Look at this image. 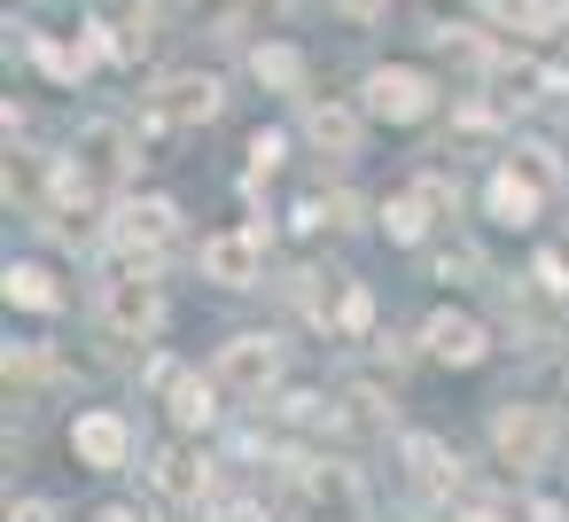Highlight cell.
Instances as JSON below:
<instances>
[{
    "mask_svg": "<svg viewBox=\"0 0 569 522\" xmlns=\"http://www.w3.org/2000/svg\"><path fill=\"white\" fill-rule=\"evenodd\" d=\"M429 110H437V79H429V71H413V63L367 71V118H382V126H421Z\"/></svg>",
    "mask_w": 569,
    "mask_h": 522,
    "instance_id": "obj_1",
    "label": "cell"
},
{
    "mask_svg": "<svg viewBox=\"0 0 569 522\" xmlns=\"http://www.w3.org/2000/svg\"><path fill=\"white\" fill-rule=\"evenodd\" d=\"M491 452H499L515 475L546 468V452H553V413H546V405H499V421H491Z\"/></svg>",
    "mask_w": 569,
    "mask_h": 522,
    "instance_id": "obj_2",
    "label": "cell"
},
{
    "mask_svg": "<svg viewBox=\"0 0 569 522\" xmlns=\"http://www.w3.org/2000/svg\"><path fill=\"white\" fill-rule=\"evenodd\" d=\"M219 382L242 390V398H266L281 382V343L273 335H227L219 343Z\"/></svg>",
    "mask_w": 569,
    "mask_h": 522,
    "instance_id": "obj_3",
    "label": "cell"
},
{
    "mask_svg": "<svg viewBox=\"0 0 569 522\" xmlns=\"http://www.w3.org/2000/svg\"><path fill=\"white\" fill-rule=\"evenodd\" d=\"M196 265H203V281H219V289H258V273H266V242L242 234V227H227V234L203 242Z\"/></svg>",
    "mask_w": 569,
    "mask_h": 522,
    "instance_id": "obj_4",
    "label": "cell"
},
{
    "mask_svg": "<svg viewBox=\"0 0 569 522\" xmlns=\"http://www.w3.org/2000/svg\"><path fill=\"white\" fill-rule=\"evenodd\" d=\"M421 351H429L437 367H483V359H491V335H483L476 312H437V320L421 328Z\"/></svg>",
    "mask_w": 569,
    "mask_h": 522,
    "instance_id": "obj_5",
    "label": "cell"
},
{
    "mask_svg": "<svg viewBox=\"0 0 569 522\" xmlns=\"http://www.w3.org/2000/svg\"><path fill=\"white\" fill-rule=\"evenodd\" d=\"M126 452H133V429L118 421V413H79L71 421V460L79 468H94V475H110V468H126Z\"/></svg>",
    "mask_w": 569,
    "mask_h": 522,
    "instance_id": "obj_6",
    "label": "cell"
},
{
    "mask_svg": "<svg viewBox=\"0 0 569 522\" xmlns=\"http://www.w3.org/2000/svg\"><path fill=\"white\" fill-rule=\"evenodd\" d=\"M211 118H219V79H196V71L164 79V94H157V126L196 133V126H211Z\"/></svg>",
    "mask_w": 569,
    "mask_h": 522,
    "instance_id": "obj_7",
    "label": "cell"
},
{
    "mask_svg": "<svg viewBox=\"0 0 569 522\" xmlns=\"http://www.w3.org/2000/svg\"><path fill=\"white\" fill-rule=\"evenodd\" d=\"M157 312H164V297H157V281H149V273H118V281H110V297H102V320H110L118 335H133V343L157 328Z\"/></svg>",
    "mask_w": 569,
    "mask_h": 522,
    "instance_id": "obj_8",
    "label": "cell"
},
{
    "mask_svg": "<svg viewBox=\"0 0 569 522\" xmlns=\"http://www.w3.org/2000/svg\"><path fill=\"white\" fill-rule=\"evenodd\" d=\"M157 382H164V413H172V429L180 436H196V429H211V382L203 374H172V367H157Z\"/></svg>",
    "mask_w": 569,
    "mask_h": 522,
    "instance_id": "obj_9",
    "label": "cell"
},
{
    "mask_svg": "<svg viewBox=\"0 0 569 522\" xmlns=\"http://www.w3.org/2000/svg\"><path fill=\"white\" fill-rule=\"evenodd\" d=\"M483 203H491V219H499V227H530V219H538V180H530V172H515V164H499V172H491V188H483Z\"/></svg>",
    "mask_w": 569,
    "mask_h": 522,
    "instance_id": "obj_10",
    "label": "cell"
},
{
    "mask_svg": "<svg viewBox=\"0 0 569 522\" xmlns=\"http://www.w3.org/2000/svg\"><path fill=\"white\" fill-rule=\"evenodd\" d=\"M305 141H312L320 157H359V110L312 102V110H305Z\"/></svg>",
    "mask_w": 569,
    "mask_h": 522,
    "instance_id": "obj_11",
    "label": "cell"
},
{
    "mask_svg": "<svg viewBox=\"0 0 569 522\" xmlns=\"http://www.w3.org/2000/svg\"><path fill=\"white\" fill-rule=\"evenodd\" d=\"M149 483L164 491V499H203V483H211V468L188 452V444H164L157 452V468H149Z\"/></svg>",
    "mask_w": 569,
    "mask_h": 522,
    "instance_id": "obj_12",
    "label": "cell"
},
{
    "mask_svg": "<svg viewBox=\"0 0 569 522\" xmlns=\"http://www.w3.org/2000/svg\"><path fill=\"white\" fill-rule=\"evenodd\" d=\"M172 219H180V211H172L164 195H149V203H126V211H118V242H126V250H157V242L172 234Z\"/></svg>",
    "mask_w": 569,
    "mask_h": 522,
    "instance_id": "obj_13",
    "label": "cell"
},
{
    "mask_svg": "<svg viewBox=\"0 0 569 522\" xmlns=\"http://www.w3.org/2000/svg\"><path fill=\"white\" fill-rule=\"evenodd\" d=\"M0 289H9V304H17V312H56V304H63L56 273H48V265H32V258L0 273Z\"/></svg>",
    "mask_w": 569,
    "mask_h": 522,
    "instance_id": "obj_14",
    "label": "cell"
},
{
    "mask_svg": "<svg viewBox=\"0 0 569 522\" xmlns=\"http://www.w3.org/2000/svg\"><path fill=\"white\" fill-rule=\"evenodd\" d=\"M79 164L94 172V188L126 180V133H118V126H87V133H79Z\"/></svg>",
    "mask_w": 569,
    "mask_h": 522,
    "instance_id": "obj_15",
    "label": "cell"
},
{
    "mask_svg": "<svg viewBox=\"0 0 569 522\" xmlns=\"http://www.w3.org/2000/svg\"><path fill=\"white\" fill-rule=\"evenodd\" d=\"M250 71H258V87H273V94H305V56H297L289 40H266V48L250 56Z\"/></svg>",
    "mask_w": 569,
    "mask_h": 522,
    "instance_id": "obj_16",
    "label": "cell"
},
{
    "mask_svg": "<svg viewBox=\"0 0 569 522\" xmlns=\"http://www.w3.org/2000/svg\"><path fill=\"white\" fill-rule=\"evenodd\" d=\"M429 211H445V203L429 195V180H421L413 195H398V203H382V227H390V242H421V234H429Z\"/></svg>",
    "mask_w": 569,
    "mask_h": 522,
    "instance_id": "obj_17",
    "label": "cell"
},
{
    "mask_svg": "<svg viewBox=\"0 0 569 522\" xmlns=\"http://www.w3.org/2000/svg\"><path fill=\"white\" fill-rule=\"evenodd\" d=\"M491 24H515V32H546L561 17V0H483Z\"/></svg>",
    "mask_w": 569,
    "mask_h": 522,
    "instance_id": "obj_18",
    "label": "cell"
},
{
    "mask_svg": "<svg viewBox=\"0 0 569 522\" xmlns=\"http://www.w3.org/2000/svg\"><path fill=\"white\" fill-rule=\"evenodd\" d=\"M406 468H413V483H421V491H445V483H452V468H445V444H437V436H406Z\"/></svg>",
    "mask_w": 569,
    "mask_h": 522,
    "instance_id": "obj_19",
    "label": "cell"
},
{
    "mask_svg": "<svg viewBox=\"0 0 569 522\" xmlns=\"http://www.w3.org/2000/svg\"><path fill=\"white\" fill-rule=\"evenodd\" d=\"M367 320H375V297H367L359 281H343V297H336V320H328V328H343V335H359Z\"/></svg>",
    "mask_w": 569,
    "mask_h": 522,
    "instance_id": "obj_20",
    "label": "cell"
},
{
    "mask_svg": "<svg viewBox=\"0 0 569 522\" xmlns=\"http://www.w3.org/2000/svg\"><path fill=\"white\" fill-rule=\"evenodd\" d=\"M273 164H281V133H258L250 141V172H273Z\"/></svg>",
    "mask_w": 569,
    "mask_h": 522,
    "instance_id": "obj_21",
    "label": "cell"
},
{
    "mask_svg": "<svg viewBox=\"0 0 569 522\" xmlns=\"http://www.w3.org/2000/svg\"><path fill=\"white\" fill-rule=\"evenodd\" d=\"M538 281H546L553 297H569V265H561V258H538Z\"/></svg>",
    "mask_w": 569,
    "mask_h": 522,
    "instance_id": "obj_22",
    "label": "cell"
},
{
    "mask_svg": "<svg viewBox=\"0 0 569 522\" xmlns=\"http://www.w3.org/2000/svg\"><path fill=\"white\" fill-rule=\"evenodd\" d=\"M9 522H56V506H48V499H17Z\"/></svg>",
    "mask_w": 569,
    "mask_h": 522,
    "instance_id": "obj_23",
    "label": "cell"
},
{
    "mask_svg": "<svg viewBox=\"0 0 569 522\" xmlns=\"http://www.w3.org/2000/svg\"><path fill=\"white\" fill-rule=\"evenodd\" d=\"M94 522H133V514H126V506H102V514H94Z\"/></svg>",
    "mask_w": 569,
    "mask_h": 522,
    "instance_id": "obj_24",
    "label": "cell"
},
{
    "mask_svg": "<svg viewBox=\"0 0 569 522\" xmlns=\"http://www.w3.org/2000/svg\"><path fill=\"white\" fill-rule=\"evenodd\" d=\"M460 522H499V514H491V506H468V514H460Z\"/></svg>",
    "mask_w": 569,
    "mask_h": 522,
    "instance_id": "obj_25",
    "label": "cell"
},
{
    "mask_svg": "<svg viewBox=\"0 0 569 522\" xmlns=\"http://www.w3.org/2000/svg\"><path fill=\"white\" fill-rule=\"evenodd\" d=\"M227 522H258V514H250V506H242V514H227Z\"/></svg>",
    "mask_w": 569,
    "mask_h": 522,
    "instance_id": "obj_26",
    "label": "cell"
}]
</instances>
